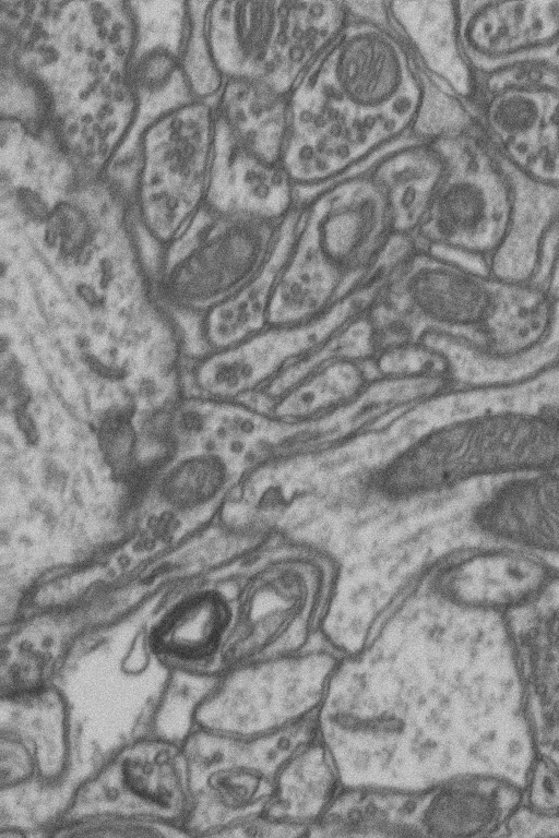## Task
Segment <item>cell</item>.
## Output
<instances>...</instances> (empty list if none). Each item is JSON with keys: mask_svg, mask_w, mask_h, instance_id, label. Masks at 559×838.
<instances>
[{"mask_svg": "<svg viewBox=\"0 0 559 838\" xmlns=\"http://www.w3.org/2000/svg\"><path fill=\"white\" fill-rule=\"evenodd\" d=\"M342 789L337 768L318 729L278 769L261 816L302 829L308 836L310 827L326 813Z\"/></svg>", "mask_w": 559, "mask_h": 838, "instance_id": "ac0fdd59", "label": "cell"}, {"mask_svg": "<svg viewBox=\"0 0 559 838\" xmlns=\"http://www.w3.org/2000/svg\"><path fill=\"white\" fill-rule=\"evenodd\" d=\"M389 13L392 28L416 63L472 105L477 83L462 49L457 2H389Z\"/></svg>", "mask_w": 559, "mask_h": 838, "instance_id": "2e32d148", "label": "cell"}, {"mask_svg": "<svg viewBox=\"0 0 559 838\" xmlns=\"http://www.w3.org/2000/svg\"><path fill=\"white\" fill-rule=\"evenodd\" d=\"M420 791L343 787L308 836H420Z\"/></svg>", "mask_w": 559, "mask_h": 838, "instance_id": "ffe728a7", "label": "cell"}, {"mask_svg": "<svg viewBox=\"0 0 559 838\" xmlns=\"http://www.w3.org/2000/svg\"><path fill=\"white\" fill-rule=\"evenodd\" d=\"M283 1H210L204 32L213 62L225 81L266 83L276 65Z\"/></svg>", "mask_w": 559, "mask_h": 838, "instance_id": "4fadbf2b", "label": "cell"}, {"mask_svg": "<svg viewBox=\"0 0 559 838\" xmlns=\"http://www.w3.org/2000/svg\"><path fill=\"white\" fill-rule=\"evenodd\" d=\"M523 789L502 777L475 774L420 791V836L501 837Z\"/></svg>", "mask_w": 559, "mask_h": 838, "instance_id": "5bb4252c", "label": "cell"}, {"mask_svg": "<svg viewBox=\"0 0 559 838\" xmlns=\"http://www.w3.org/2000/svg\"><path fill=\"white\" fill-rule=\"evenodd\" d=\"M205 222L193 232L191 247L178 263L173 289L194 301L217 298L260 268L271 256L284 222L224 215L205 206Z\"/></svg>", "mask_w": 559, "mask_h": 838, "instance_id": "8fae6325", "label": "cell"}, {"mask_svg": "<svg viewBox=\"0 0 559 838\" xmlns=\"http://www.w3.org/2000/svg\"><path fill=\"white\" fill-rule=\"evenodd\" d=\"M550 580L522 558H492L455 567L436 586V597L456 607L504 614L540 594Z\"/></svg>", "mask_w": 559, "mask_h": 838, "instance_id": "d6986e66", "label": "cell"}, {"mask_svg": "<svg viewBox=\"0 0 559 838\" xmlns=\"http://www.w3.org/2000/svg\"><path fill=\"white\" fill-rule=\"evenodd\" d=\"M420 69L392 27L348 19L288 96L285 166L297 189L325 187L405 140Z\"/></svg>", "mask_w": 559, "mask_h": 838, "instance_id": "3957f363", "label": "cell"}, {"mask_svg": "<svg viewBox=\"0 0 559 838\" xmlns=\"http://www.w3.org/2000/svg\"><path fill=\"white\" fill-rule=\"evenodd\" d=\"M447 167L439 141L407 136L366 170L386 201L395 234L414 236L421 227Z\"/></svg>", "mask_w": 559, "mask_h": 838, "instance_id": "e0dca14e", "label": "cell"}, {"mask_svg": "<svg viewBox=\"0 0 559 838\" xmlns=\"http://www.w3.org/2000/svg\"><path fill=\"white\" fill-rule=\"evenodd\" d=\"M347 22L345 2L283 1L280 50L275 69L266 84L280 94L289 96Z\"/></svg>", "mask_w": 559, "mask_h": 838, "instance_id": "44dd1931", "label": "cell"}, {"mask_svg": "<svg viewBox=\"0 0 559 838\" xmlns=\"http://www.w3.org/2000/svg\"><path fill=\"white\" fill-rule=\"evenodd\" d=\"M559 469V421L492 417L425 441L421 470L430 489L472 479Z\"/></svg>", "mask_w": 559, "mask_h": 838, "instance_id": "52a82bcc", "label": "cell"}, {"mask_svg": "<svg viewBox=\"0 0 559 838\" xmlns=\"http://www.w3.org/2000/svg\"><path fill=\"white\" fill-rule=\"evenodd\" d=\"M522 804L540 812H559V767L536 756L522 792Z\"/></svg>", "mask_w": 559, "mask_h": 838, "instance_id": "cb8c5ba5", "label": "cell"}, {"mask_svg": "<svg viewBox=\"0 0 559 838\" xmlns=\"http://www.w3.org/2000/svg\"><path fill=\"white\" fill-rule=\"evenodd\" d=\"M447 167L418 232L447 246L492 241L513 211L512 173L478 130L439 140Z\"/></svg>", "mask_w": 559, "mask_h": 838, "instance_id": "8992f818", "label": "cell"}, {"mask_svg": "<svg viewBox=\"0 0 559 838\" xmlns=\"http://www.w3.org/2000/svg\"><path fill=\"white\" fill-rule=\"evenodd\" d=\"M131 4L135 41L130 79L139 105L134 136L142 124L158 113L197 98L185 71L191 2L136 1Z\"/></svg>", "mask_w": 559, "mask_h": 838, "instance_id": "7c38bea8", "label": "cell"}, {"mask_svg": "<svg viewBox=\"0 0 559 838\" xmlns=\"http://www.w3.org/2000/svg\"><path fill=\"white\" fill-rule=\"evenodd\" d=\"M309 201L295 238L338 271L379 260L395 234L384 195L366 170L337 179Z\"/></svg>", "mask_w": 559, "mask_h": 838, "instance_id": "9c48e42d", "label": "cell"}, {"mask_svg": "<svg viewBox=\"0 0 559 838\" xmlns=\"http://www.w3.org/2000/svg\"><path fill=\"white\" fill-rule=\"evenodd\" d=\"M415 270L406 284V294L424 315L465 324L485 314L488 299L472 280L430 264L418 263Z\"/></svg>", "mask_w": 559, "mask_h": 838, "instance_id": "7402d4cb", "label": "cell"}, {"mask_svg": "<svg viewBox=\"0 0 559 838\" xmlns=\"http://www.w3.org/2000/svg\"><path fill=\"white\" fill-rule=\"evenodd\" d=\"M0 38L1 61L37 91L46 130L82 168L107 173L139 118L131 2L0 1Z\"/></svg>", "mask_w": 559, "mask_h": 838, "instance_id": "7a4b0ae2", "label": "cell"}, {"mask_svg": "<svg viewBox=\"0 0 559 838\" xmlns=\"http://www.w3.org/2000/svg\"><path fill=\"white\" fill-rule=\"evenodd\" d=\"M429 611L331 675L318 729L343 787L423 791L485 774L523 789L536 752L503 614L439 599Z\"/></svg>", "mask_w": 559, "mask_h": 838, "instance_id": "6da1fadb", "label": "cell"}, {"mask_svg": "<svg viewBox=\"0 0 559 838\" xmlns=\"http://www.w3.org/2000/svg\"><path fill=\"white\" fill-rule=\"evenodd\" d=\"M215 135V100H191L142 124L114 164L130 171L133 212L158 244L171 246L206 206Z\"/></svg>", "mask_w": 559, "mask_h": 838, "instance_id": "277c9868", "label": "cell"}, {"mask_svg": "<svg viewBox=\"0 0 559 838\" xmlns=\"http://www.w3.org/2000/svg\"><path fill=\"white\" fill-rule=\"evenodd\" d=\"M479 133L519 179L559 187V85L509 81L472 103Z\"/></svg>", "mask_w": 559, "mask_h": 838, "instance_id": "ba28073f", "label": "cell"}, {"mask_svg": "<svg viewBox=\"0 0 559 838\" xmlns=\"http://www.w3.org/2000/svg\"><path fill=\"white\" fill-rule=\"evenodd\" d=\"M559 836V812L547 813L520 804L508 819L501 837Z\"/></svg>", "mask_w": 559, "mask_h": 838, "instance_id": "d4e9b609", "label": "cell"}, {"mask_svg": "<svg viewBox=\"0 0 559 838\" xmlns=\"http://www.w3.org/2000/svg\"><path fill=\"white\" fill-rule=\"evenodd\" d=\"M475 520L499 541L559 558V469L507 479L477 507Z\"/></svg>", "mask_w": 559, "mask_h": 838, "instance_id": "9a60e30c", "label": "cell"}, {"mask_svg": "<svg viewBox=\"0 0 559 838\" xmlns=\"http://www.w3.org/2000/svg\"><path fill=\"white\" fill-rule=\"evenodd\" d=\"M419 69L421 94L408 136L435 142L477 130L472 106Z\"/></svg>", "mask_w": 559, "mask_h": 838, "instance_id": "603a6c76", "label": "cell"}, {"mask_svg": "<svg viewBox=\"0 0 559 838\" xmlns=\"http://www.w3.org/2000/svg\"><path fill=\"white\" fill-rule=\"evenodd\" d=\"M477 91L508 81L559 85V2H457Z\"/></svg>", "mask_w": 559, "mask_h": 838, "instance_id": "5b68a950", "label": "cell"}, {"mask_svg": "<svg viewBox=\"0 0 559 838\" xmlns=\"http://www.w3.org/2000/svg\"><path fill=\"white\" fill-rule=\"evenodd\" d=\"M503 616L536 756L559 767V586Z\"/></svg>", "mask_w": 559, "mask_h": 838, "instance_id": "30bf717a", "label": "cell"}]
</instances>
